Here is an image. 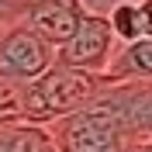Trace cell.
<instances>
[{
    "instance_id": "cell-1",
    "label": "cell",
    "mask_w": 152,
    "mask_h": 152,
    "mask_svg": "<svg viewBox=\"0 0 152 152\" xmlns=\"http://www.w3.org/2000/svg\"><path fill=\"white\" fill-rule=\"evenodd\" d=\"M107 86V76H90L69 66H52L45 76H38L31 83L21 86V100H24V124H42L48 128L59 118L83 111L100 90Z\"/></svg>"
},
{
    "instance_id": "cell-2",
    "label": "cell",
    "mask_w": 152,
    "mask_h": 152,
    "mask_svg": "<svg viewBox=\"0 0 152 152\" xmlns=\"http://www.w3.org/2000/svg\"><path fill=\"white\" fill-rule=\"evenodd\" d=\"M48 135L59 152H121L132 142L128 128L121 124V118L111 111V104L100 94L83 111L52 121Z\"/></svg>"
},
{
    "instance_id": "cell-3",
    "label": "cell",
    "mask_w": 152,
    "mask_h": 152,
    "mask_svg": "<svg viewBox=\"0 0 152 152\" xmlns=\"http://www.w3.org/2000/svg\"><path fill=\"white\" fill-rule=\"evenodd\" d=\"M56 66V48L42 35L21 24V21H4L0 18V80L4 83H31L45 76Z\"/></svg>"
},
{
    "instance_id": "cell-4",
    "label": "cell",
    "mask_w": 152,
    "mask_h": 152,
    "mask_svg": "<svg viewBox=\"0 0 152 152\" xmlns=\"http://www.w3.org/2000/svg\"><path fill=\"white\" fill-rule=\"evenodd\" d=\"M0 18L28 24L52 48H59L76 35V28L86 18V10L80 7V0H7L0 7Z\"/></svg>"
},
{
    "instance_id": "cell-5",
    "label": "cell",
    "mask_w": 152,
    "mask_h": 152,
    "mask_svg": "<svg viewBox=\"0 0 152 152\" xmlns=\"http://www.w3.org/2000/svg\"><path fill=\"white\" fill-rule=\"evenodd\" d=\"M118 48L121 45H118V38L111 31V21L86 14L83 24L76 28V35L66 45L56 48V62L69 66V69H80V73H90V76H107Z\"/></svg>"
},
{
    "instance_id": "cell-6",
    "label": "cell",
    "mask_w": 152,
    "mask_h": 152,
    "mask_svg": "<svg viewBox=\"0 0 152 152\" xmlns=\"http://www.w3.org/2000/svg\"><path fill=\"white\" fill-rule=\"evenodd\" d=\"M132 138H152V83H107L100 90Z\"/></svg>"
},
{
    "instance_id": "cell-7",
    "label": "cell",
    "mask_w": 152,
    "mask_h": 152,
    "mask_svg": "<svg viewBox=\"0 0 152 152\" xmlns=\"http://www.w3.org/2000/svg\"><path fill=\"white\" fill-rule=\"evenodd\" d=\"M107 83H152V38L118 48L107 69Z\"/></svg>"
},
{
    "instance_id": "cell-8",
    "label": "cell",
    "mask_w": 152,
    "mask_h": 152,
    "mask_svg": "<svg viewBox=\"0 0 152 152\" xmlns=\"http://www.w3.org/2000/svg\"><path fill=\"white\" fill-rule=\"evenodd\" d=\"M0 152H59L48 128L42 124H7L0 128Z\"/></svg>"
},
{
    "instance_id": "cell-9",
    "label": "cell",
    "mask_w": 152,
    "mask_h": 152,
    "mask_svg": "<svg viewBox=\"0 0 152 152\" xmlns=\"http://www.w3.org/2000/svg\"><path fill=\"white\" fill-rule=\"evenodd\" d=\"M124 4H138V0H80V7L90 14V18H111L118 7Z\"/></svg>"
},
{
    "instance_id": "cell-10",
    "label": "cell",
    "mask_w": 152,
    "mask_h": 152,
    "mask_svg": "<svg viewBox=\"0 0 152 152\" xmlns=\"http://www.w3.org/2000/svg\"><path fill=\"white\" fill-rule=\"evenodd\" d=\"M121 152H152V138H132Z\"/></svg>"
}]
</instances>
